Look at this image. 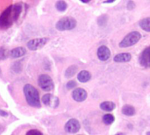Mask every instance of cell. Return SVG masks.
Returning a JSON list of instances; mask_svg holds the SVG:
<instances>
[{
  "label": "cell",
  "mask_w": 150,
  "mask_h": 135,
  "mask_svg": "<svg viewBox=\"0 0 150 135\" xmlns=\"http://www.w3.org/2000/svg\"><path fill=\"white\" fill-rule=\"evenodd\" d=\"M56 29L58 31H68L72 30L76 26V20L70 17L62 18L56 23Z\"/></svg>",
  "instance_id": "3"
},
{
  "label": "cell",
  "mask_w": 150,
  "mask_h": 135,
  "mask_svg": "<svg viewBox=\"0 0 150 135\" xmlns=\"http://www.w3.org/2000/svg\"><path fill=\"white\" fill-rule=\"evenodd\" d=\"M142 38V35L139 32H132V33H129L123 40L120 43V47H123V48H126V47H131L134 44H136Z\"/></svg>",
  "instance_id": "4"
},
{
  "label": "cell",
  "mask_w": 150,
  "mask_h": 135,
  "mask_svg": "<svg viewBox=\"0 0 150 135\" xmlns=\"http://www.w3.org/2000/svg\"><path fill=\"white\" fill-rule=\"evenodd\" d=\"M83 3H88V2H90L91 0H81Z\"/></svg>",
  "instance_id": "28"
},
{
  "label": "cell",
  "mask_w": 150,
  "mask_h": 135,
  "mask_svg": "<svg viewBox=\"0 0 150 135\" xmlns=\"http://www.w3.org/2000/svg\"><path fill=\"white\" fill-rule=\"evenodd\" d=\"M0 115H2V116H7V113H6V112H4L0 111Z\"/></svg>",
  "instance_id": "26"
},
{
  "label": "cell",
  "mask_w": 150,
  "mask_h": 135,
  "mask_svg": "<svg viewBox=\"0 0 150 135\" xmlns=\"http://www.w3.org/2000/svg\"><path fill=\"white\" fill-rule=\"evenodd\" d=\"M111 56V51L110 49L105 46H101L98 49V57L100 61H107Z\"/></svg>",
  "instance_id": "10"
},
{
  "label": "cell",
  "mask_w": 150,
  "mask_h": 135,
  "mask_svg": "<svg viewBox=\"0 0 150 135\" xmlns=\"http://www.w3.org/2000/svg\"><path fill=\"white\" fill-rule=\"evenodd\" d=\"M140 26L146 32H150V18H146L140 21Z\"/></svg>",
  "instance_id": "17"
},
{
  "label": "cell",
  "mask_w": 150,
  "mask_h": 135,
  "mask_svg": "<svg viewBox=\"0 0 150 135\" xmlns=\"http://www.w3.org/2000/svg\"><path fill=\"white\" fill-rule=\"evenodd\" d=\"M39 85L45 91H50L54 89V83L52 78L48 75H40L39 76Z\"/></svg>",
  "instance_id": "5"
},
{
  "label": "cell",
  "mask_w": 150,
  "mask_h": 135,
  "mask_svg": "<svg viewBox=\"0 0 150 135\" xmlns=\"http://www.w3.org/2000/svg\"><path fill=\"white\" fill-rule=\"evenodd\" d=\"M80 123L77 119H69L66 125H65V131L69 133V134H76L80 130Z\"/></svg>",
  "instance_id": "7"
},
{
  "label": "cell",
  "mask_w": 150,
  "mask_h": 135,
  "mask_svg": "<svg viewBox=\"0 0 150 135\" xmlns=\"http://www.w3.org/2000/svg\"><path fill=\"white\" fill-rule=\"evenodd\" d=\"M76 71H77V67L76 65L70 66L67 69V70L65 72V76L67 78H71L72 76H74L76 75Z\"/></svg>",
  "instance_id": "18"
},
{
  "label": "cell",
  "mask_w": 150,
  "mask_h": 135,
  "mask_svg": "<svg viewBox=\"0 0 150 135\" xmlns=\"http://www.w3.org/2000/svg\"><path fill=\"white\" fill-rule=\"evenodd\" d=\"M24 94L29 105L33 107H40L39 92L35 87L31 84H25L24 86Z\"/></svg>",
  "instance_id": "1"
},
{
  "label": "cell",
  "mask_w": 150,
  "mask_h": 135,
  "mask_svg": "<svg viewBox=\"0 0 150 135\" xmlns=\"http://www.w3.org/2000/svg\"><path fill=\"white\" fill-rule=\"evenodd\" d=\"M115 107H116L115 104L113 102H111V101H105L100 105V108L105 112H111V111L114 110Z\"/></svg>",
  "instance_id": "15"
},
{
  "label": "cell",
  "mask_w": 150,
  "mask_h": 135,
  "mask_svg": "<svg viewBox=\"0 0 150 135\" xmlns=\"http://www.w3.org/2000/svg\"><path fill=\"white\" fill-rule=\"evenodd\" d=\"M131 54L129 53H121L114 57V61L116 62H127L131 60Z\"/></svg>",
  "instance_id": "12"
},
{
  "label": "cell",
  "mask_w": 150,
  "mask_h": 135,
  "mask_svg": "<svg viewBox=\"0 0 150 135\" xmlns=\"http://www.w3.org/2000/svg\"><path fill=\"white\" fill-rule=\"evenodd\" d=\"M7 50L4 47H0V61L1 60H4L7 57Z\"/></svg>",
  "instance_id": "22"
},
{
  "label": "cell",
  "mask_w": 150,
  "mask_h": 135,
  "mask_svg": "<svg viewBox=\"0 0 150 135\" xmlns=\"http://www.w3.org/2000/svg\"><path fill=\"white\" fill-rule=\"evenodd\" d=\"M91 78V75L89 71L87 70H82L78 76H77V79L81 82V83H86L88 81H90V79Z\"/></svg>",
  "instance_id": "14"
},
{
  "label": "cell",
  "mask_w": 150,
  "mask_h": 135,
  "mask_svg": "<svg viewBox=\"0 0 150 135\" xmlns=\"http://www.w3.org/2000/svg\"><path fill=\"white\" fill-rule=\"evenodd\" d=\"M140 63L145 68H149L150 65V47H148L140 56Z\"/></svg>",
  "instance_id": "11"
},
{
  "label": "cell",
  "mask_w": 150,
  "mask_h": 135,
  "mask_svg": "<svg viewBox=\"0 0 150 135\" xmlns=\"http://www.w3.org/2000/svg\"><path fill=\"white\" fill-rule=\"evenodd\" d=\"M116 135H124V134H117Z\"/></svg>",
  "instance_id": "29"
},
{
  "label": "cell",
  "mask_w": 150,
  "mask_h": 135,
  "mask_svg": "<svg viewBox=\"0 0 150 135\" xmlns=\"http://www.w3.org/2000/svg\"><path fill=\"white\" fill-rule=\"evenodd\" d=\"M13 21L14 18L12 6H9L7 9L4 10V11H3V13L0 16V29L9 28Z\"/></svg>",
  "instance_id": "2"
},
{
  "label": "cell",
  "mask_w": 150,
  "mask_h": 135,
  "mask_svg": "<svg viewBox=\"0 0 150 135\" xmlns=\"http://www.w3.org/2000/svg\"><path fill=\"white\" fill-rule=\"evenodd\" d=\"M113 1H115V0H106L105 3H112Z\"/></svg>",
  "instance_id": "27"
},
{
  "label": "cell",
  "mask_w": 150,
  "mask_h": 135,
  "mask_svg": "<svg viewBox=\"0 0 150 135\" xmlns=\"http://www.w3.org/2000/svg\"><path fill=\"white\" fill-rule=\"evenodd\" d=\"M47 40H48L47 38H39V39L31 40L27 43V47L32 51H36L43 47L47 44Z\"/></svg>",
  "instance_id": "6"
},
{
  "label": "cell",
  "mask_w": 150,
  "mask_h": 135,
  "mask_svg": "<svg viewBox=\"0 0 150 135\" xmlns=\"http://www.w3.org/2000/svg\"><path fill=\"white\" fill-rule=\"evenodd\" d=\"M76 86V83L75 81H69L67 83V89L68 90H70V89H73Z\"/></svg>",
  "instance_id": "24"
},
{
  "label": "cell",
  "mask_w": 150,
  "mask_h": 135,
  "mask_svg": "<svg viewBox=\"0 0 150 135\" xmlns=\"http://www.w3.org/2000/svg\"><path fill=\"white\" fill-rule=\"evenodd\" d=\"M122 113L127 115V116H134L135 114V109L131 106V105H125L122 107V110H121Z\"/></svg>",
  "instance_id": "16"
},
{
  "label": "cell",
  "mask_w": 150,
  "mask_h": 135,
  "mask_svg": "<svg viewBox=\"0 0 150 135\" xmlns=\"http://www.w3.org/2000/svg\"><path fill=\"white\" fill-rule=\"evenodd\" d=\"M135 8V3L134 1H129L127 4V9L128 10H134Z\"/></svg>",
  "instance_id": "25"
},
{
  "label": "cell",
  "mask_w": 150,
  "mask_h": 135,
  "mask_svg": "<svg viewBox=\"0 0 150 135\" xmlns=\"http://www.w3.org/2000/svg\"><path fill=\"white\" fill-rule=\"evenodd\" d=\"M42 103L46 105L55 108L59 105V99L57 98H54L50 94H46L42 97Z\"/></svg>",
  "instance_id": "9"
},
{
  "label": "cell",
  "mask_w": 150,
  "mask_h": 135,
  "mask_svg": "<svg viewBox=\"0 0 150 135\" xmlns=\"http://www.w3.org/2000/svg\"><path fill=\"white\" fill-rule=\"evenodd\" d=\"M25 49L24 47H16L14 49H12L11 52H10V55L12 57V58H18V57H21L23 55L25 54Z\"/></svg>",
  "instance_id": "13"
},
{
  "label": "cell",
  "mask_w": 150,
  "mask_h": 135,
  "mask_svg": "<svg viewBox=\"0 0 150 135\" xmlns=\"http://www.w3.org/2000/svg\"><path fill=\"white\" fill-rule=\"evenodd\" d=\"M107 20H108V17H107L106 15H102V16L98 18V25H99L104 26V25H106Z\"/></svg>",
  "instance_id": "21"
},
{
  "label": "cell",
  "mask_w": 150,
  "mask_h": 135,
  "mask_svg": "<svg viewBox=\"0 0 150 135\" xmlns=\"http://www.w3.org/2000/svg\"><path fill=\"white\" fill-rule=\"evenodd\" d=\"M25 135H43L41 132H40L39 130L37 129H32V130H29L26 134Z\"/></svg>",
  "instance_id": "23"
},
{
  "label": "cell",
  "mask_w": 150,
  "mask_h": 135,
  "mask_svg": "<svg viewBox=\"0 0 150 135\" xmlns=\"http://www.w3.org/2000/svg\"><path fill=\"white\" fill-rule=\"evenodd\" d=\"M72 98L76 102H83L87 98V92L85 90H83L82 88L75 89L72 93Z\"/></svg>",
  "instance_id": "8"
},
{
  "label": "cell",
  "mask_w": 150,
  "mask_h": 135,
  "mask_svg": "<svg viewBox=\"0 0 150 135\" xmlns=\"http://www.w3.org/2000/svg\"><path fill=\"white\" fill-rule=\"evenodd\" d=\"M103 121L105 124L106 125H111L112 123H113L114 121V117L112 114H105L103 117Z\"/></svg>",
  "instance_id": "20"
},
{
  "label": "cell",
  "mask_w": 150,
  "mask_h": 135,
  "mask_svg": "<svg viewBox=\"0 0 150 135\" xmlns=\"http://www.w3.org/2000/svg\"><path fill=\"white\" fill-rule=\"evenodd\" d=\"M55 7L59 11H64L67 9V4L63 0H59L55 4Z\"/></svg>",
  "instance_id": "19"
}]
</instances>
